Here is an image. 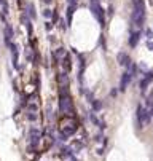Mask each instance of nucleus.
Instances as JSON below:
<instances>
[{
  "mask_svg": "<svg viewBox=\"0 0 153 161\" xmlns=\"http://www.w3.org/2000/svg\"><path fill=\"white\" fill-rule=\"evenodd\" d=\"M137 120H139L140 128H144V126L148 123V120H150V113L145 110L144 105H139V107H137Z\"/></svg>",
  "mask_w": 153,
  "mask_h": 161,
  "instance_id": "f257e3e1",
  "label": "nucleus"
},
{
  "mask_svg": "<svg viewBox=\"0 0 153 161\" xmlns=\"http://www.w3.org/2000/svg\"><path fill=\"white\" fill-rule=\"evenodd\" d=\"M61 110L67 115H72L73 105H72V101H70L69 96H61Z\"/></svg>",
  "mask_w": 153,
  "mask_h": 161,
  "instance_id": "f03ea898",
  "label": "nucleus"
},
{
  "mask_svg": "<svg viewBox=\"0 0 153 161\" xmlns=\"http://www.w3.org/2000/svg\"><path fill=\"white\" fill-rule=\"evenodd\" d=\"M131 78H132L131 72H124V74H123V77H121V83H120V90H121V91H124V90L128 88Z\"/></svg>",
  "mask_w": 153,
  "mask_h": 161,
  "instance_id": "7ed1b4c3",
  "label": "nucleus"
},
{
  "mask_svg": "<svg viewBox=\"0 0 153 161\" xmlns=\"http://www.w3.org/2000/svg\"><path fill=\"white\" fill-rule=\"evenodd\" d=\"M93 10H94V15L97 16V19H99L101 26H104V10H102L97 3H93Z\"/></svg>",
  "mask_w": 153,
  "mask_h": 161,
  "instance_id": "20e7f679",
  "label": "nucleus"
},
{
  "mask_svg": "<svg viewBox=\"0 0 153 161\" xmlns=\"http://www.w3.org/2000/svg\"><path fill=\"white\" fill-rule=\"evenodd\" d=\"M152 80H153V72H148L147 77L142 78V81H140V90H142V91L147 90V86L150 85V81H152Z\"/></svg>",
  "mask_w": 153,
  "mask_h": 161,
  "instance_id": "39448f33",
  "label": "nucleus"
},
{
  "mask_svg": "<svg viewBox=\"0 0 153 161\" xmlns=\"http://www.w3.org/2000/svg\"><path fill=\"white\" fill-rule=\"evenodd\" d=\"M118 61H120L121 66H126V67L131 66V62H129V56L126 53H120V54H118Z\"/></svg>",
  "mask_w": 153,
  "mask_h": 161,
  "instance_id": "423d86ee",
  "label": "nucleus"
},
{
  "mask_svg": "<svg viewBox=\"0 0 153 161\" xmlns=\"http://www.w3.org/2000/svg\"><path fill=\"white\" fill-rule=\"evenodd\" d=\"M11 37H13V29H11V26L6 24V26H5V43H6V45H10Z\"/></svg>",
  "mask_w": 153,
  "mask_h": 161,
  "instance_id": "0eeeda50",
  "label": "nucleus"
},
{
  "mask_svg": "<svg viewBox=\"0 0 153 161\" xmlns=\"http://www.w3.org/2000/svg\"><path fill=\"white\" fill-rule=\"evenodd\" d=\"M10 48H11V53H13V66L18 67V50H16V45L10 43Z\"/></svg>",
  "mask_w": 153,
  "mask_h": 161,
  "instance_id": "6e6552de",
  "label": "nucleus"
},
{
  "mask_svg": "<svg viewBox=\"0 0 153 161\" xmlns=\"http://www.w3.org/2000/svg\"><path fill=\"white\" fill-rule=\"evenodd\" d=\"M139 37H140V32H132V34H131V38H129V45H131V46H136V45H137Z\"/></svg>",
  "mask_w": 153,
  "mask_h": 161,
  "instance_id": "1a4fd4ad",
  "label": "nucleus"
},
{
  "mask_svg": "<svg viewBox=\"0 0 153 161\" xmlns=\"http://www.w3.org/2000/svg\"><path fill=\"white\" fill-rule=\"evenodd\" d=\"M29 10H30V16H32V18H35V11H34V5H30V6H29Z\"/></svg>",
  "mask_w": 153,
  "mask_h": 161,
  "instance_id": "9d476101",
  "label": "nucleus"
},
{
  "mask_svg": "<svg viewBox=\"0 0 153 161\" xmlns=\"http://www.w3.org/2000/svg\"><path fill=\"white\" fill-rule=\"evenodd\" d=\"M147 46H148V48H150V50H152V51H153V43H152V42H148V43H147Z\"/></svg>",
  "mask_w": 153,
  "mask_h": 161,
  "instance_id": "9b49d317",
  "label": "nucleus"
},
{
  "mask_svg": "<svg viewBox=\"0 0 153 161\" xmlns=\"http://www.w3.org/2000/svg\"><path fill=\"white\" fill-rule=\"evenodd\" d=\"M69 2H70V5H75V3H77V0H69Z\"/></svg>",
  "mask_w": 153,
  "mask_h": 161,
  "instance_id": "f8f14e48",
  "label": "nucleus"
},
{
  "mask_svg": "<svg viewBox=\"0 0 153 161\" xmlns=\"http://www.w3.org/2000/svg\"><path fill=\"white\" fill-rule=\"evenodd\" d=\"M91 2H93V3H97V0H91Z\"/></svg>",
  "mask_w": 153,
  "mask_h": 161,
  "instance_id": "ddd939ff",
  "label": "nucleus"
},
{
  "mask_svg": "<svg viewBox=\"0 0 153 161\" xmlns=\"http://www.w3.org/2000/svg\"><path fill=\"white\" fill-rule=\"evenodd\" d=\"M0 3H2V0H0Z\"/></svg>",
  "mask_w": 153,
  "mask_h": 161,
  "instance_id": "4468645a",
  "label": "nucleus"
}]
</instances>
